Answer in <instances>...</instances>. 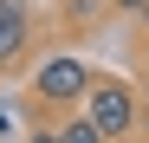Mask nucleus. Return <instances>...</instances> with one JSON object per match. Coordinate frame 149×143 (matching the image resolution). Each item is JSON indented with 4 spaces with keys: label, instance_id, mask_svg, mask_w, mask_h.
Wrapping results in <instances>:
<instances>
[{
    "label": "nucleus",
    "instance_id": "obj_1",
    "mask_svg": "<svg viewBox=\"0 0 149 143\" xmlns=\"http://www.w3.org/2000/svg\"><path fill=\"white\" fill-rule=\"evenodd\" d=\"M84 117L104 137H130L136 124H143V98L123 78H91V91H84Z\"/></svg>",
    "mask_w": 149,
    "mask_h": 143
},
{
    "label": "nucleus",
    "instance_id": "obj_2",
    "mask_svg": "<svg viewBox=\"0 0 149 143\" xmlns=\"http://www.w3.org/2000/svg\"><path fill=\"white\" fill-rule=\"evenodd\" d=\"M33 91H39V104H84V91H91V65L78 52H58V59H45L33 72Z\"/></svg>",
    "mask_w": 149,
    "mask_h": 143
},
{
    "label": "nucleus",
    "instance_id": "obj_3",
    "mask_svg": "<svg viewBox=\"0 0 149 143\" xmlns=\"http://www.w3.org/2000/svg\"><path fill=\"white\" fill-rule=\"evenodd\" d=\"M19 39H26V13H19V0H0V65L19 52Z\"/></svg>",
    "mask_w": 149,
    "mask_h": 143
},
{
    "label": "nucleus",
    "instance_id": "obj_4",
    "mask_svg": "<svg viewBox=\"0 0 149 143\" xmlns=\"http://www.w3.org/2000/svg\"><path fill=\"white\" fill-rule=\"evenodd\" d=\"M58 143H110V137H104V130H97V124H91V117H71V124L58 130Z\"/></svg>",
    "mask_w": 149,
    "mask_h": 143
},
{
    "label": "nucleus",
    "instance_id": "obj_5",
    "mask_svg": "<svg viewBox=\"0 0 149 143\" xmlns=\"http://www.w3.org/2000/svg\"><path fill=\"white\" fill-rule=\"evenodd\" d=\"M26 143H58V130H33V137H26Z\"/></svg>",
    "mask_w": 149,
    "mask_h": 143
},
{
    "label": "nucleus",
    "instance_id": "obj_6",
    "mask_svg": "<svg viewBox=\"0 0 149 143\" xmlns=\"http://www.w3.org/2000/svg\"><path fill=\"white\" fill-rule=\"evenodd\" d=\"M117 7H123V13H143V7H149V0H117Z\"/></svg>",
    "mask_w": 149,
    "mask_h": 143
},
{
    "label": "nucleus",
    "instance_id": "obj_7",
    "mask_svg": "<svg viewBox=\"0 0 149 143\" xmlns=\"http://www.w3.org/2000/svg\"><path fill=\"white\" fill-rule=\"evenodd\" d=\"M143 130H149V91H143Z\"/></svg>",
    "mask_w": 149,
    "mask_h": 143
},
{
    "label": "nucleus",
    "instance_id": "obj_8",
    "mask_svg": "<svg viewBox=\"0 0 149 143\" xmlns=\"http://www.w3.org/2000/svg\"><path fill=\"white\" fill-rule=\"evenodd\" d=\"M143 26H149V7H143Z\"/></svg>",
    "mask_w": 149,
    "mask_h": 143
}]
</instances>
